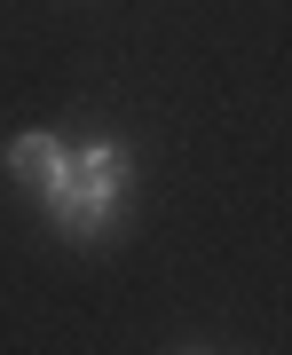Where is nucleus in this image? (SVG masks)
<instances>
[{"instance_id":"1","label":"nucleus","mask_w":292,"mask_h":355,"mask_svg":"<svg viewBox=\"0 0 292 355\" xmlns=\"http://www.w3.org/2000/svg\"><path fill=\"white\" fill-rule=\"evenodd\" d=\"M119 190H127V150L119 142H87V150L64 158V182L48 190V205H55V221L71 237H95V229H111Z\"/></svg>"},{"instance_id":"2","label":"nucleus","mask_w":292,"mask_h":355,"mask_svg":"<svg viewBox=\"0 0 292 355\" xmlns=\"http://www.w3.org/2000/svg\"><path fill=\"white\" fill-rule=\"evenodd\" d=\"M64 142H55V135H16L8 142V174L16 182H24V190H55V182H64Z\"/></svg>"}]
</instances>
